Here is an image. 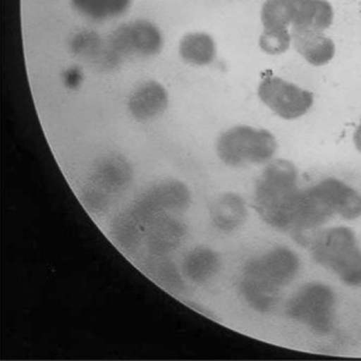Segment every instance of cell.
<instances>
[{
    "label": "cell",
    "instance_id": "6da1fadb",
    "mask_svg": "<svg viewBox=\"0 0 361 361\" xmlns=\"http://www.w3.org/2000/svg\"><path fill=\"white\" fill-rule=\"evenodd\" d=\"M299 270V257L292 250L273 248L246 263L240 294L254 310L269 312L276 305L281 290L291 283Z\"/></svg>",
    "mask_w": 361,
    "mask_h": 361
},
{
    "label": "cell",
    "instance_id": "7a4b0ae2",
    "mask_svg": "<svg viewBox=\"0 0 361 361\" xmlns=\"http://www.w3.org/2000/svg\"><path fill=\"white\" fill-rule=\"evenodd\" d=\"M301 189L298 171L288 160H275L265 168L256 183L254 204L267 225L292 232Z\"/></svg>",
    "mask_w": 361,
    "mask_h": 361
},
{
    "label": "cell",
    "instance_id": "3957f363",
    "mask_svg": "<svg viewBox=\"0 0 361 361\" xmlns=\"http://www.w3.org/2000/svg\"><path fill=\"white\" fill-rule=\"evenodd\" d=\"M311 254L345 286H361V247L353 229L338 226L321 232L312 242Z\"/></svg>",
    "mask_w": 361,
    "mask_h": 361
},
{
    "label": "cell",
    "instance_id": "277c9868",
    "mask_svg": "<svg viewBox=\"0 0 361 361\" xmlns=\"http://www.w3.org/2000/svg\"><path fill=\"white\" fill-rule=\"evenodd\" d=\"M278 142L269 130L235 126L221 133L216 142L219 159L229 167L262 165L273 159Z\"/></svg>",
    "mask_w": 361,
    "mask_h": 361
},
{
    "label": "cell",
    "instance_id": "5b68a950",
    "mask_svg": "<svg viewBox=\"0 0 361 361\" xmlns=\"http://www.w3.org/2000/svg\"><path fill=\"white\" fill-rule=\"evenodd\" d=\"M336 294L326 284L312 282L302 286L286 305V316L318 334L334 326Z\"/></svg>",
    "mask_w": 361,
    "mask_h": 361
},
{
    "label": "cell",
    "instance_id": "8992f818",
    "mask_svg": "<svg viewBox=\"0 0 361 361\" xmlns=\"http://www.w3.org/2000/svg\"><path fill=\"white\" fill-rule=\"evenodd\" d=\"M257 94L264 106L283 120L299 119L314 102L310 91L274 75L262 78Z\"/></svg>",
    "mask_w": 361,
    "mask_h": 361
},
{
    "label": "cell",
    "instance_id": "52a82bcc",
    "mask_svg": "<svg viewBox=\"0 0 361 361\" xmlns=\"http://www.w3.org/2000/svg\"><path fill=\"white\" fill-rule=\"evenodd\" d=\"M190 194L180 181L164 180L143 192L130 213L139 221H150L165 212H181L188 207Z\"/></svg>",
    "mask_w": 361,
    "mask_h": 361
},
{
    "label": "cell",
    "instance_id": "ba28073f",
    "mask_svg": "<svg viewBox=\"0 0 361 361\" xmlns=\"http://www.w3.org/2000/svg\"><path fill=\"white\" fill-rule=\"evenodd\" d=\"M112 44L121 53L148 57L161 51L164 37L156 24L147 19H137L118 28Z\"/></svg>",
    "mask_w": 361,
    "mask_h": 361
},
{
    "label": "cell",
    "instance_id": "9c48e42d",
    "mask_svg": "<svg viewBox=\"0 0 361 361\" xmlns=\"http://www.w3.org/2000/svg\"><path fill=\"white\" fill-rule=\"evenodd\" d=\"M332 215L347 221L361 217V194L343 181L326 178L311 187Z\"/></svg>",
    "mask_w": 361,
    "mask_h": 361
},
{
    "label": "cell",
    "instance_id": "30bf717a",
    "mask_svg": "<svg viewBox=\"0 0 361 361\" xmlns=\"http://www.w3.org/2000/svg\"><path fill=\"white\" fill-rule=\"evenodd\" d=\"M169 106V94L159 82H143L130 94L128 108L133 119L139 122L151 121L165 114Z\"/></svg>",
    "mask_w": 361,
    "mask_h": 361
},
{
    "label": "cell",
    "instance_id": "8fae6325",
    "mask_svg": "<svg viewBox=\"0 0 361 361\" xmlns=\"http://www.w3.org/2000/svg\"><path fill=\"white\" fill-rule=\"evenodd\" d=\"M292 45L312 66H324L334 60L336 45L324 32L292 28Z\"/></svg>",
    "mask_w": 361,
    "mask_h": 361
},
{
    "label": "cell",
    "instance_id": "7c38bea8",
    "mask_svg": "<svg viewBox=\"0 0 361 361\" xmlns=\"http://www.w3.org/2000/svg\"><path fill=\"white\" fill-rule=\"evenodd\" d=\"M334 18V8L328 0H294L292 28L326 32Z\"/></svg>",
    "mask_w": 361,
    "mask_h": 361
},
{
    "label": "cell",
    "instance_id": "4fadbf2b",
    "mask_svg": "<svg viewBox=\"0 0 361 361\" xmlns=\"http://www.w3.org/2000/svg\"><path fill=\"white\" fill-rule=\"evenodd\" d=\"M178 51L183 62L202 68L211 65L215 61L217 46L211 34L192 32L181 37Z\"/></svg>",
    "mask_w": 361,
    "mask_h": 361
},
{
    "label": "cell",
    "instance_id": "5bb4252c",
    "mask_svg": "<svg viewBox=\"0 0 361 361\" xmlns=\"http://www.w3.org/2000/svg\"><path fill=\"white\" fill-rule=\"evenodd\" d=\"M245 204L235 194H225L217 198L211 208L214 226L223 232H232L238 228L246 219Z\"/></svg>",
    "mask_w": 361,
    "mask_h": 361
},
{
    "label": "cell",
    "instance_id": "9a60e30c",
    "mask_svg": "<svg viewBox=\"0 0 361 361\" xmlns=\"http://www.w3.org/2000/svg\"><path fill=\"white\" fill-rule=\"evenodd\" d=\"M74 11L93 22H106L123 16L133 0H70Z\"/></svg>",
    "mask_w": 361,
    "mask_h": 361
},
{
    "label": "cell",
    "instance_id": "2e32d148",
    "mask_svg": "<svg viewBox=\"0 0 361 361\" xmlns=\"http://www.w3.org/2000/svg\"><path fill=\"white\" fill-rule=\"evenodd\" d=\"M183 272L196 283H205L219 273L221 259L208 247H197L189 252L183 261Z\"/></svg>",
    "mask_w": 361,
    "mask_h": 361
},
{
    "label": "cell",
    "instance_id": "e0dca14e",
    "mask_svg": "<svg viewBox=\"0 0 361 361\" xmlns=\"http://www.w3.org/2000/svg\"><path fill=\"white\" fill-rule=\"evenodd\" d=\"M181 233L183 228L178 223L173 219L159 217L151 227L147 238L150 251L158 253L173 247L181 238Z\"/></svg>",
    "mask_w": 361,
    "mask_h": 361
},
{
    "label": "cell",
    "instance_id": "ac0fdd59",
    "mask_svg": "<svg viewBox=\"0 0 361 361\" xmlns=\"http://www.w3.org/2000/svg\"><path fill=\"white\" fill-rule=\"evenodd\" d=\"M294 0H267L261 9L263 27L290 28L293 23Z\"/></svg>",
    "mask_w": 361,
    "mask_h": 361
},
{
    "label": "cell",
    "instance_id": "d6986e66",
    "mask_svg": "<svg viewBox=\"0 0 361 361\" xmlns=\"http://www.w3.org/2000/svg\"><path fill=\"white\" fill-rule=\"evenodd\" d=\"M130 178V167L120 157L109 158L97 169V180L101 186L118 189L128 183Z\"/></svg>",
    "mask_w": 361,
    "mask_h": 361
},
{
    "label": "cell",
    "instance_id": "ffe728a7",
    "mask_svg": "<svg viewBox=\"0 0 361 361\" xmlns=\"http://www.w3.org/2000/svg\"><path fill=\"white\" fill-rule=\"evenodd\" d=\"M139 223L133 214L128 212L122 214L112 225V234L116 242L119 243L124 250H131L139 244L140 240V231Z\"/></svg>",
    "mask_w": 361,
    "mask_h": 361
},
{
    "label": "cell",
    "instance_id": "44dd1931",
    "mask_svg": "<svg viewBox=\"0 0 361 361\" xmlns=\"http://www.w3.org/2000/svg\"><path fill=\"white\" fill-rule=\"evenodd\" d=\"M262 51L269 55H281L292 45V32L290 28H264L259 39Z\"/></svg>",
    "mask_w": 361,
    "mask_h": 361
},
{
    "label": "cell",
    "instance_id": "7402d4cb",
    "mask_svg": "<svg viewBox=\"0 0 361 361\" xmlns=\"http://www.w3.org/2000/svg\"><path fill=\"white\" fill-rule=\"evenodd\" d=\"M353 143H355L357 150L361 154V120L355 131V135H353Z\"/></svg>",
    "mask_w": 361,
    "mask_h": 361
}]
</instances>
